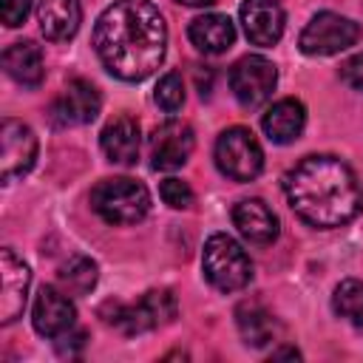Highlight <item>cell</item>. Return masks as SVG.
<instances>
[{"instance_id": "1", "label": "cell", "mask_w": 363, "mask_h": 363, "mask_svg": "<svg viewBox=\"0 0 363 363\" xmlns=\"http://www.w3.org/2000/svg\"><path fill=\"white\" fill-rule=\"evenodd\" d=\"M94 48L116 79L142 82L164 60V17L147 0H116L94 26Z\"/></svg>"}, {"instance_id": "2", "label": "cell", "mask_w": 363, "mask_h": 363, "mask_svg": "<svg viewBox=\"0 0 363 363\" xmlns=\"http://www.w3.org/2000/svg\"><path fill=\"white\" fill-rule=\"evenodd\" d=\"M284 193L295 216L318 230L343 227L363 210V187L354 170L329 153L301 159L284 176Z\"/></svg>"}, {"instance_id": "3", "label": "cell", "mask_w": 363, "mask_h": 363, "mask_svg": "<svg viewBox=\"0 0 363 363\" xmlns=\"http://www.w3.org/2000/svg\"><path fill=\"white\" fill-rule=\"evenodd\" d=\"M91 207L108 224H136L150 210V193L142 182L128 176L102 179L91 190Z\"/></svg>"}, {"instance_id": "4", "label": "cell", "mask_w": 363, "mask_h": 363, "mask_svg": "<svg viewBox=\"0 0 363 363\" xmlns=\"http://www.w3.org/2000/svg\"><path fill=\"white\" fill-rule=\"evenodd\" d=\"M201 269H204V278L218 292H235V289H244L252 281L250 255L227 233H213L207 238L204 255H201Z\"/></svg>"}, {"instance_id": "5", "label": "cell", "mask_w": 363, "mask_h": 363, "mask_svg": "<svg viewBox=\"0 0 363 363\" xmlns=\"http://www.w3.org/2000/svg\"><path fill=\"white\" fill-rule=\"evenodd\" d=\"M99 315L105 318V323L119 326L125 335H142L176 318V298L170 289H150L136 303L108 301L99 309Z\"/></svg>"}, {"instance_id": "6", "label": "cell", "mask_w": 363, "mask_h": 363, "mask_svg": "<svg viewBox=\"0 0 363 363\" xmlns=\"http://www.w3.org/2000/svg\"><path fill=\"white\" fill-rule=\"evenodd\" d=\"M216 164L233 182H252L264 167V150L250 128H227L216 139Z\"/></svg>"}, {"instance_id": "7", "label": "cell", "mask_w": 363, "mask_h": 363, "mask_svg": "<svg viewBox=\"0 0 363 363\" xmlns=\"http://www.w3.org/2000/svg\"><path fill=\"white\" fill-rule=\"evenodd\" d=\"M357 40H360V26L354 20L335 11H320L306 23V28L298 37V45L309 57H329L346 51Z\"/></svg>"}, {"instance_id": "8", "label": "cell", "mask_w": 363, "mask_h": 363, "mask_svg": "<svg viewBox=\"0 0 363 363\" xmlns=\"http://www.w3.org/2000/svg\"><path fill=\"white\" fill-rule=\"evenodd\" d=\"M278 85V71L267 57L247 54L230 71V91L244 108L264 105Z\"/></svg>"}, {"instance_id": "9", "label": "cell", "mask_w": 363, "mask_h": 363, "mask_svg": "<svg viewBox=\"0 0 363 363\" xmlns=\"http://www.w3.org/2000/svg\"><path fill=\"white\" fill-rule=\"evenodd\" d=\"M37 159V136L28 125L17 119H3L0 125V167H3V182H14L26 176L34 167Z\"/></svg>"}, {"instance_id": "10", "label": "cell", "mask_w": 363, "mask_h": 363, "mask_svg": "<svg viewBox=\"0 0 363 363\" xmlns=\"http://www.w3.org/2000/svg\"><path fill=\"white\" fill-rule=\"evenodd\" d=\"M196 136L193 128L182 119L162 122L150 136V167L153 170H176L193 153Z\"/></svg>"}, {"instance_id": "11", "label": "cell", "mask_w": 363, "mask_h": 363, "mask_svg": "<svg viewBox=\"0 0 363 363\" xmlns=\"http://www.w3.org/2000/svg\"><path fill=\"white\" fill-rule=\"evenodd\" d=\"M31 272L28 267L6 247L0 250V323H14L26 309Z\"/></svg>"}, {"instance_id": "12", "label": "cell", "mask_w": 363, "mask_h": 363, "mask_svg": "<svg viewBox=\"0 0 363 363\" xmlns=\"http://www.w3.org/2000/svg\"><path fill=\"white\" fill-rule=\"evenodd\" d=\"M102 108V96L94 82L88 79H71L62 91V96L51 105V119L57 125H88L96 119Z\"/></svg>"}, {"instance_id": "13", "label": "cell", "mask_w": 363, "mask_h": 363, "mask_svg": "<svg viewBox=\"0 0 363 363\" xmlns=\"http://www.w3.org/2000/svg\"><path fill=\"white\" fill-rule=\"evenodd\" d=\"M77 318L74 303L68 301V292H60L57 286H40L37 301H34V329L43 337H62L65 332H71Z\"/></svg>"}, {"instance_id": "14", "label": "cell", "mask_w": 363, "mask_h": 363, "mask_svg": "<svg viewBox=\"0 0 363 363\" xmlns=\"http://www.w3.org/2000/svg\"><path fill=\"white\" fill-rule=\"evenodd\" d=\"M241 26L252 45H275L284 34V9L275 0H244L241 3Z\"/></svg>"}, {"instance_id": "15", "label": "cell", "mask_w": 363, "mask_h": 363, "mask_svg": "<svg viewBox=\"0 0 363 363\" xmlns=\"http://www.w3.org/2000/svg\"><path fill=\"white\" fill-rule=\"evenodd\" d=\"M139 142H142L139 122L133 116H128V113L113 116L102 128V136H99L102 153L113 164H136V159H139Z\"/></svg>"}, {"instance_id": "16", "label": "cell", "mask_w": 363, "mask_h": 363, "mask_svg": "<svg viewBox=\"0 0 363 363\" xmlns=\"http://www.w3.org/2000/svg\"><path fill=\"white\" fill-rule=\"evenodd\" d=\"M303 125H306V108L301 99L295 96H286V99H278L267 108L264 119H261V128L264 133L269 136V142L275 145H289L295 142L301 133H303Z\"/></svg>"}, {"instance_id": "17", "label": "cell", "mask_w": 363, "mask_h": 363, "mask_svg": "<svg viewBox=\"0 0 363 363\" xmlns=\"http://www.w3.org/2000/svg\"><path fill=\"white\" fill-rule=\"evenodd\" d=\"M233 224L252 244H272L278 238V216L261 199H244L233 207Z\"/></svg>"}, {"instance_id": "18", "label": "cell", "mask_w": 363, "mask_h": 363, "mask_svg": "<svg viewBox=\"0 0 363 363\" xmlns=\"http://www.w3.org/2000/svg\"><path fill=\"white\" fill-rule=\"evenodd\" d=\"M82 20V6L79 0H40L37 6V23L45 40L51 43H65L77 34Z\"/></svg>"}, {"instance_id": "19", "label": "cell", "mask_w": 363, "mask_h": 363, "mask_svg": "<svg viewBox=\"0 0 363 363\" xmlns=\"http://www.w3.org/2000/svg\"><path fill=\"white\" fill-rule=\"evenodd\" d=\"M190 43L204 54H221L235 43V26L227 14H201L187 28Z\"/></svg>"}, {"instance_id": "20", "label": "cell", "mask_w": 363, "mask_h": 363, "mask_svg": "<svg viewBox=\"0 0 363 363\" xmlns=\"http://www.w3.org/2000/svg\"><path fill=\"white\" fill-rule=\"evenodd\" d=\"M3 68H6V74H9L14 82H20V85H26V88H37V85L43 82V77H45L43 51H40V45H34L31 40L9 45V48L3 51Z\"/></svg>"}, {"instance_id": "21", "label": "cell", "mask_w": 363, "mask_h": 363, "mask_svg": "<svg viewBox=\"0 0 363 363\" xmlns=\"http://www.w3.org/2000/svg\"><path fill=\"white\" fill-rule=\"evenodd\" d=\"M235 326H238L244 343L255 346V349L272 343L278 335V320L272 318V312H267L261 303H252V301H244L235 309Z\"/></svg>"}, {"instance_id": "22", "label": "cell", "mask_w": 363, "mask_h": 363, "mask_svg": "<svg viewBox=\"0 0 363 363\" xmlns=\"http://www.w3.org/2000/svg\"><path fill=\"white\" fill-rule=\"evenodd\" d=\"M96 278H99L96 264L88 255H71L57 272V281L68 295H88L96 286Z\"/></svg>"}, {"instance_id": "23", "label": "cell", "mask_w": 363, "mask_h": 363, "mask_svg": "<svg viewBox=\"0 0 363 363\" xmlns=\"http://www.w3.org/2000/svg\"><path fill=\"white\" fill-rule=\"evenodd\" d=\"M332 309L352 326L363 329V281H357V278L340 281L332 292Z\"/></svg>"}, {"instance_id": "24", "label": "cell", "mask_w": 363, "mask_h": 363, "mask_svg": "<svg viewBox=\"0 0 363 363\" xmlns=\"http://www.w3.org/2000/svg\"><path fill=\"white\" fill-rule=\"evenodd\" d=\"M153 96H156V105H159L162 111H167V113L179 111V108L184 105V82H182V77H179L176 71L164 74V77L159 79Z\"/></svg>"}, {"instance_id": "25", "label": "cell", "mask_w": 363, "mask_h": 363, "mask_svg": "<svg viewBox=\"0 0 363 363\" xmlns=\"http://www.w3.org/2000/svg\"><path fill=\"white\" fill-rule=\"evenodd\" d=\"M159 196L173 210H187L193 204V187L187 182H182V179H173V176L159 184Z\"/></svg>"}, {"instance_id": "26", "label": "cell", "mask_w": 363, "mask_h": 363, "mask_svg": "<svg viewBox=\"0 0 363 363\" xmlns=\"http://www.w3.org/2000/svg\"><path fill=\"white\" fill-rule=\"evenodd\" d=\"M28 9H31V0H0V14H3V23L9 28L20 26L26 20Z\"/></svg>"}, {"instance_id": "27", "label": "cell", "mask_w": 363, "mask_h": 363, "mask_svg": "<svg viewBox=\"0 0 363 363\" xmlns=\"http://www.w3.org/2000/svg\"><path fill=\"white\" fill-rule=\"evenodd\" d=\"M340 79H343L349 88L363 91V51L354 54V57H349V60L340 65Z\"/></svg>"}, {"instance_id": "28", "label": "cell", "mask_w": 363, "mask_h": 363, "mask_svg": "<svg viewBox=\"0 0 363 363\" xmlns=\"http://www.w3.org/2000/svg\"><path fill=\"white\" fill-rule=\"evenodd\" d=\"M82 346H85V332H77V335H68V332H65V335H62V340L57 343V352H60L62 357H65V354H68V357H74Z\"/></svg>"}, {"instance_id": "29", "label": "cell", "mask_w": 363, "mask_h": 363, "mask_svg": "<svg viewBox=\"0 0 363 363\" xmlns=\"http://www.w3.org/2000/svg\"><path fill=\"white\" fill-rule=\"evenodd\" d=\"M272 357H292V360H298L301 352L298 349H278V352H272Z\"/></svg>"}, {"instance_id": "30", "label": "cell", "mask_w": 363, "mask_h": 363, "mask_svg": "<svg viewBox=\"0 0 363 363\" xmlns=\"http://www.w3.org/2000/svg\"><path fill=\"white\" fill-rule=\"evenodd\" d=\"M179 3H184V6H210V3H216V0H179Z\"/></svg>"}]
</instances>
